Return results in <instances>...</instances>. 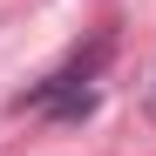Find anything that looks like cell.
I'll use <instances>...</instances> for the list:
<instances>
[{
  "mask_svg": "<svg viewBox=\"0 0 156 156\" xmlns=\"http://www.w3.org/2000/svg\"><path fill=\"white\" fill-rule=\"evenodd\" d=\"M102 61H109V34H95L88 55H75V61H61L55 75H48V82H34L27 95H20V109L55 115V122H82L95 109V75H102Z\"/></svg>",
  "mask_w": 156,
  "mask_h": 156,
  "instance_id": "6da1fadb",
  "label": "cell"
},
{
  "mask_svg": "<svg viewBox=\"0 0 156 156\" xmlns=\"http://www.w3.org/2000/svg\"><path fill=\"white\" fill-rule=\"evenodd\" d=\"M149 115H156V88H149Z\"/></svg>",
  "mask_w": 156,
  "mask_h": 156,
  "instance_id": "7a4b0ae2",
  "label": "cell"
}]
</instances>
